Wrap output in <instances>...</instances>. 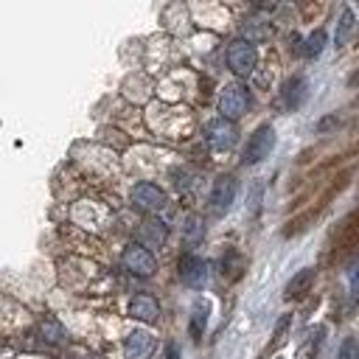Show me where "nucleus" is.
<instances>
[{
    "mask_svg": "<svg viewBox=\"0 0 359 359\" xmlns=\"http://www.w3.org/2000/svg\"><path fill=\"white\" fill-rule=\"evenodd\" d=\"M359 244V210H353L345 222H342V227H339V233H337V247H334V252H345V250H351V247H356Z\"/></svg>",
    "mask_w": 359,
    "mask_h": 359,
    "instance_id": "nucleus-12",
    "label": "nucleus"
},
{
    "mask_svg": "<svg viewBox=\"0 0 359 359\" xmlns=\"http://www.w3.org/2000/svg\"><path fill=\"white\" fill-rule=\"evenodd\" d=\"M205 325H208V306L205 303H194V309H191V337L199 339Z\"/></svg>",
    "mask_w": 359,
    "mask_h": 359,
    "instance_id": "nucleus-18",
    "label": "nucleus"
},
{
    "mask_svg": "<svg viewBox=\"0 0 359 359\" xmlns=\"http://www.w3.org/2000/svg\"><path fill=\"white\" fill-rule=\"evenodd\" d=\"M39 334H42V339H48V342H62V339H65V331H62V325H59L56 320H42V323H39Z\"/></svg>",
    "mask_w": 359,
    "mask_h": 359,
    "instance_id": "nucleus-20",
    "label": "nucleus"
},
{
    "mask_svg": "<svg viewBox=\"0 0 359 359\" xmlns=\"http://www.w3.org/2000/svg\"><path fill=\"white\" fill-rule=\"evenodd\" d=\"M353 31H356V17H353L351 8H342L339 22H337V31H334V42H337V48L348 45V39L353 36Z\"/></svg>",
    "mask_w": 359,
    "mask_h": 359,
    "instance_id": "nucleus-16",
    "label": "nucleus"
},
{
    "mask_svg": "<svg viewBox=\"0 0 359 359\" xmlns=\"http://www.w3.org/2000/svg\"><path fill=\"white\" fill-rule=\"evenodd\" d=\"M311 283H314V269H311V266L294 272L292 280L286 283V300H300V297H306V292L311 289Z\"/></svg>",
    "mask_w": 359,
    "mask_h": 359,
    "instance_id": "nucleus-13",
    "label": "nucleus"
},
{
    "mask_svg": "<svg viewBox=\"0 0 359 359\" xmlns=\"http://www.w3.org/2000/svg\"><path fill=\"white\" fill-rule=\"evenodd\" d=\"M165 202H168L165 191L154 182H137L132 188V208L140 213H157L165 208Z\"/></svg>",
    "mask_w": 359,
    "mask_h": 359,
    "instance_id": "nucleus-3",
    "label": "nucleus"
},
{
    "mask_svg": "<svg viewBox=\"0 0 359 359\" xmlns=\"http://www.w3.org/2000/svg\"><path fill=\"white\" fill-rule=\"evenodd\" d=\"M348 84H359V73H353V76L348 79Z\"/></svg>",
    "mask_w": 359,
    "mask_h": 359,
    "instance_id": "nucleus-24",
    "label": "nucleus"
},
{
    "mask_svg": "<svg viewBox=\"0 0 359 359\" xmlns=\"http://www.w3.org/2000/svg\"><path fill=\"white\" fill-rule=\"evenodd\" d=\"M129 314L140 323H157L160 317V303L151 294H135L129 303Z\"/></svg>",
    "mask_w": 359,
    "mask_h": 359,
    "instance_id": "nucleus-11",
    "label": "nucleus"
},
{
    "mask_svg": "<svg viewBox=\"0 0 359 359\" xmlns=\"http://www.w3.org/2000/svg\"><path fill=\"white\" fill-rule=\"evenodd\" d=\"M311 351H314V339H309L303 348H300V353H297V359H311Z\"/></svg>",
    "mask_w": 359,
    "mask_h": 359,
    "instance_id": "nucleus-23",
    "label": "nucleus"
},
{
    "mask_svg": "<svg viewBox=\"0 0 359 359\" xmlns=\"http://www.w3.org/2000/svg\"><path fill=\"white\" fill-rule=\"evenodd\" d=\"M247 107H250V93H247V87H241V84H227V87L222 90V95H219V112H222V118L236 121V118H241V115L247 112Z\"/></svg>",
    "mask_w": 359,
    "mask_h": 359,
    "instance_id": "nucleus-5",
    "label": "nucleus"
},
{
    "mask_svg": "<svg viewBox=\"0 0 359 359\" xmlns=\"http://www.w3.org/2000/svg\"><path fill=\"white\" fill-rule=\"evenodd\" d=\"M289 325H292V314H283V317L278 320V325H275V339H272V348H280V345L286 342V331H289Z\"/></svg>",
    "mask_w": 359,
    "mask_h": 359,
    "instance_id": "nucleus-21",
    "label": "nucleus"
},
{
    "mask_svg": "<svg viewBox=\"0 0 359 359\" xmlns=\"http://www.w3.org/2000/svg\"><path fill=\"white\" fill-rule=\"evenodd\" d=\"M202 236H205L202 219H199V216H188V219H185V230H182L185 244H188V247H196V244L202 241Z\"/></svg>",
    "mask_w": 359,
    "mask_h": 359,
    "instance_id": "nucleus-17",
    "label": "nucleus"
},
{
    "mask_svg": "<svg viewBox=\"0 0 359 359\" xmlns=\"http://www.w3.org/2000/svg\"><path fill=\"white\" fill-rule=\"evenodd\" d=\"M323 48H325V31H323V28H317V31L306 39L303 53H306L309 59H314V56H320V53H323Z\"/></svg>",
    "mask_w": 359,
    "mask_h": 359,
    "instance_id": "nucleus-19",
    "label": "nucleus"
},
{
    "mask_svg": "<svg viewBox=\"0 0 359 359\" xmlns=\"http://www.w3.org/2000/svg\"><path fill=\"white\" fill-rule=\"evenodd\" d=\"M272 149H275V129H272L269 123H261V126L250 135V140H247V146H244V154H241V163H244V165H255V163H261L264 157H269Z\"/></svg>",
    "mask_w": 359,
    "mask_h": 359,
    "instance_id": "nucleus-2",
    "label": "nucleus"
},
{
    "mask_svg": "<svg viewBox=\"0 0 359 359\" xmlns=\"http://www.w3.org/2000/svg\"><path fill=\"white\" fill-rule=\"evenodd\" d=\"M306 98H309V84H306V79L294 76V79H289V81L283 84V101H286V107H289V109L303 107V101H306Z\"/></svg>",
    "mask_w": 359,
    "mask_h": 359,
    "instance_id": "nucleus-14",
    "label": "nucleus"
},
{
    "mask_svg": "<svg viewBox=\"0 0 359 359\" xmlns=\"http://www.w3.org/2000/svg\"><path fill=\"white\" fill-rule=\"evenodd\" d=\"M339 359H359V337H348L339 348Z\"/></svg>",
    "mask_w": 359,
    "mask_h": 359,
    "instance_id": "nucleus-22",
    "label": "nucleus"
},
{
    "mask_svg": "<svg viewBox=\"0 0 359 359\" xmlns=\"http://www.w3.org/2000/svg\"><path fill=\"white\" fill-rule=\"evenodd\" d=\"M165 238H168V224L165 222H160V219L140 222V227H137V244H143L149 250V247H163Z\"/></svg>",
    "mask_w": 359,
    "mask_h": 359,
    "instance_id": "nucleus-10",
    "label": "nucleus"
},
{
    "mask_svg": "<svg viewBox=\"0 0 359 359\" xmlns=\"http://www.w3.org/2000/svg\"><path fill=\"white\" fill-rule=\"evenodd\" d=\"M205 137H208V143L213 146V149H230L236 140H238V129H236V123L233 121H227V118H213L208 126H205Z\"/></svg>",
    "mask_w": 359,
    "mask_h": 359,
    "instance_id": "nucleus-6",
    "label": "nucleus"
},
{
    "mask_svg": "<svg viewBox=\"0 0 359 359\" xmlns=\"http://www.w3.org/2000/svg\"><path fill=\"white\" fill-rule=\"evenodd\" d=\"M255 62H258L255 45H250L244 39H233L230 42V48H227V67L236 76H250L255 70Z\"/></svg>",
    "mask_w": 359,
    "mask_h": 359,
    "instance_id": "nucleus-4",
    "label": "nucleus"
},
{
    "mask_svg": "<svg viewBox=\"0 0 359 359\" xmlns=\"http://www.w3.org/2000/svg\"><path fill=\"white\" fill-rule=\"evenodd\" d=\"M236 191H238V185H236V180H233L230 174L219 177V180L213 182V191H210V208H213L216 213H224V210L236 202Z\"/></svg>",
    "mask_w": 359,
    "mask_h": 359,
    "instance_id": "nucleus-9",
    "label": "nucleus"
},
{
    "mask_svg": "<svg viewBox=\"0 0 359 359\" xmlns=\"http://www.w3.org/2000/svg\"><path fill=\"white\" fill-rule=\"evenodd\" d=\"M269 36H272L269 22L247 20V22L241 25V39H244V42H250V45H258V42H264V39H269Z\"/></svg>",
    "mask_w": 359,
    "mask_h": 359,
    "instance_id": "nucleus-15",
    "label": "nucleus"
},
{
    "mask_svg": "<svg viewBox=\"0 0 359 359\" xmlns=\"http://www.w3.org/2000/svg\"><path fill=\"white\" fill-rule=\"evenodd\" d=\"M177 272L188 289H202L208 283V261H202L196 255H182L177 264Z\"/></svg>",
    "mask_w": 359,
    "mask_h": 359,
    "instance_id": "nucleus-7",
    "label": "nucleus"
},
{
    "mask_svg": "<svg viewBox=\"0 0 359 359\" xmlns=\"http://www.w3.org/2000/svg\"><path fill=\"white\" fill-rule=\"evenodd\" d=\"M121 266H123L126 272H132L135 278H151L154 269H157V261H154L151 250H146L143 244L132 241V244L121 252Z\"/></svg>",
    "mask_w": 359,
    "mask_h": 359,
    "instance_id": "nucleus-1",
    "label": "nucleus"
},
{
    "mask_svg": "<svg viewBox=\"0 0 359 359\" xmlns=\"http://www.w3.org/2000/svg\"><path fill=\"white\" fill-rule=\"evenodd\" d=\"M151 353H154V337L146 328H135L123 342V356L126 359H151Z\"/></svg>",
    "mask_w": 359,
    "mask_h": 359,
    "instance_id": "nucleus-8",
    "label": "nucleus"
}]
</instances>
